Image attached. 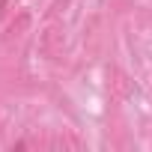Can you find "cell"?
Here are the masks:
<instances>
[]
</instances>
